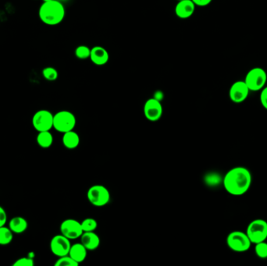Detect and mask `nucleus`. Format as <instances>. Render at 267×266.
<instances>
[{
    "label": "nucleus",
    "instance_id": "obj_18",
    "mask_svg": "<svg viewBox=\"0 0 267 266\" xmlns=\"http://www.w3.org/2000/svg\"><path fill=\"white\" fill-rule=\"evenodd\" d=\"M28 222L25 218L15 216L10 221L9 228L14 233H22L28 229Z\"/></svg>",
    "mask_w": 267,
    "mask_h": 266
},
{
    "label": "nucleus",
    "instance_id": "obj_14",
    "mask_svg": "<svg viewBox=\"0 0 267 266\" xmlns=\"http://www.w3.org/2000/svg\"><path fill=\"white\" fill-rule=\"evenodd\" d=\"M90 59L97 66H103L109 61V55L103 47L95 46L91 48Z\"/></svg>",
    "mask_w": 267,
    "mask_h": 266
},
{
    "label": "nucleus",
    "instance_id": "obj_30",
    "mask_svg": "<svg viewBox=\"0 0 267 266\" xmlns=\"http://www.w3.org/2000/svg\"><path fill=\"white\" fill-rule=\"evenodd\" d=\"M191 1L198 7H207L211 4L213 0H191Z\"/></svg>",
    "mask_w": 267,
    "mask_h": 266
},
{
    "label": "nucleus",
    "instance_id": "obj_17",
    "mask_svg": "<svg viewBox=\"0 0 267 266\" xmlns=\"http://www.w3.org/2000/svg\"><path fill=\"white\" fill-rule=\"evenodd\" d=\"M80 137L74 130L66 132L62 135V145L68 149H76L80 145Z\"/></svg>",
    "mask_w": 267,
    "mask_h": 266
},
{
    "label": "nucleus",
    "instance_id": "obj_31",
    "mask_svg": "<svg viewBox=\"0 0 267 266\" xmlns=\"http://www.w3.org/2000/svg\"><path fill=\"white\" fill-rule=\"evenodd\" d=\"M49 1H52V0H43V2H49Z\"/></svg>",
    "mask_w": 267,
    "mask_h": 266
},
{
    "label": "nucleus",
    "instance_id": "obj_32",
    "mask_svg": "<svg viewBox=\"0 0 267 266\" xmlns=\"http://www.w3.org/2000/svg\"><path fill=\"white\" fill-rule=\"evenodd\" d=\"M177 1H182V0H177Z\"/></svg>",
    "mask_w": 267,
    "mask_h": 266
},
{
    "label": "nucleus",
    "instance_id": "obj_15",
    "mask_svg": "<svg viewBox=\"0 0 267 266\" xmlns=\"http://www.w3.org/2000/svg\"><path fill=\"white\" fill-rule=\"evenodd\" d=\"M80 238L81 243L87 248L88 251L96 250L100 245V238L95 231L84 232Z\"/></svg>",
    "mask_w": 267,
    "mask_h": 266
},
{
    "label": "nucleus",
    "instance_id": "obj_7",
    "mask_svg": "<svg viewBox=\"0 0 267 266\" xmlns=\"http://www.w3.org/2000/svg\"><path fill=\"white\" fill-rule=\"evenodd\" d=\"M87 197L92 206L103 207L109 203L110 193L103 185H93L88 190Z\"/></svg>",
    "mask_w": 267,
    "mask_h": 266
},
{
    "label": "nucleus",
    "instance_id": "obj_8",
    "mask_svg": "<svg viewBox=\"0 0 267 266\" xmlns=\"http://www.w3.org/2000/svg\"><path fill=\"white\" fill-rule=\"evenodd\" d=\"M54 115L46 109L35 112L32 118V124L37 131H46L53 127Z\"/></svg>",
    "mask_w": 267,
    "mask_h": 266
},
{
    "label": "nucleus",
    "instance_id": "obj_25",
    "mask_svg": "<svg viewBox=\"0 0 267 266\" xmlns=\"http://www.w3.org/2000/svg\"><path fill=\"white\" fill-rule=\"evenodd\" d=\"M42 75H43L45 79L49 82H54L58 78V72L55 68L48 66V68H44L42 71Z\"/></svg>",
    "mask_w": 267,
    "mask_h": 266
},
{
    "label": "nucleus",
    "instance_id": "obj_24",
    "mask_svg": "<svg viewBox=\"0 0 267 266\" xmlns=\"http://www.w3.org/2000/svg\"><path fill=\"white\" fill-rule=\"evenodd\" d=\"M78 264H79L75 261L69 254L59 257L55 263L56 266H78Z\"/></svg>",
    "mask_w": 267,
    "mask_h": 266
},
{
    "label": "nucleus",
    "instance_id": "obj_2",
    "mask_svg": "<svg viewBox=\"0 0 267 266\" xmlns=\"http://www.w3.org/2000/svg\"><path fill=\"white\" fill-rule=\"evenodd\" d=\"M38 15L44 24L54 26L60 24L64 19L65 8L60 2L56 0L43 2L39 8Z\"/></svg>",
    "mask_w": 267,
    "mask_h": 266
},
{
    "label": "nucleus",
    "instance_id": "obj_11",
    "mask_svg": "<svg viewBox=\"0 0 267 266\" xmlns=\"http://www.w3.org/2000/svg\"><path fill=\"white\" fill-rule=\"evenodd\" d=\"M144 115L148 120L156 122L163 116V106L159 99L156 98L148 99L145 103Z\"/></svg>",
    "mask_w": 267,
    "mask_h": 266
},
{
    "label": "nucleus",
    "instance_id": "obj_6",
    "mask_svg": "<svg viewBox=\"0 0 267 266\" xmlns=\"http://www.w3.org/2000/svg\"><path fill=\"white\" fill-rule=\"evenodd\" d=\"M245 233L252 244L265 241L267 239V222L262 219L252 220L248 225Z\"/></svg>",
    "mask_w": 267,
    "mask_h": 266
},
{
    "label": "nucleus",
    "instance_id": "obj_22",
    "mask_svg": "<svg viewBox=\"0 0 267 266\" xmlns=\"http://www.w3.org/2000/svg\"><path fill=\"white\" fill-rule=\"evenodd\" d=\"M75 55L76 57L80 59H87L90 58L91 48L86 45H79L75 49Z\"/></svg>",
    "mask_w": 267,
    "mask_h": 266
},
{
    "label": "nucleus",
    "instance_id": "obj_16",
    "mask_svg": "<svg viewBox=\"0 0 267 266\" xmlns=\"http://www.w3.org/2000/svg\"><path fill=\"white\" fill-rule=\"evenodd\" d=\"M88 250L82 243L72 244L70 249L69 255L78 264L83 262L87 257Z\"/></svg>",
    "mask_w": 267,
    "mask_h": 266
},
{
    "label": "nucleus",
    "instance_id": "obj_29",
    "mask_svg": "<svg viewBox=\"0 0 267 266\" xmlns=\"http://www.w3.org/2000/svg\"><path fill=\"white\" fill-rule=\"evenodd\" d=\"M7 221V214L5 209L0 206V227L5 226Z\"/></svg>",
    "mask_w": 267,
    "mask_h": 266
},
{
    "label": "nucleus",
    "instance_id": "obj_1",
    "mask_svg": "<svg viewBox=\"0 0 267 266\" xmlns=\"http://www.w3.org/2000/svg\"><path fill=\"white\" fill-rule=\"evenodd\" d=\"M222 183L226 191L231 195H244L252 186V173L246 167L236 166L227 171Z\"/></svg>",
    "mask_w": 267,
    "mask_h": 266
},
{
    "label": "nucleus",
    "instance_id": "obj_10",
    "mask_svg": "<svg viewBox=\"0 0 267 266\" xmlns=\"http://www.w3.org/2000/svg\"><path fill=\"white\" fill-rule=\"evenodd\" d=\"M72 247L71 240L66 238L62 234L54 236L50 242V249L54 255L58 257L69 254L70 249Z\"/></svg>",
    "mask_w": 267,
    "mask_h": 266
},
{
    "label": "nucleus",
    "instance_id": "obj_26",
    "mask_svg": "<svg viewBox=\"0 0 267 266\" xmlns=\"http://www.w3.org/2000/svg\"><path fill=\"white\" fill-rule=\"evenodd\" d=\"M223 181V179L221 178L220 175L217 173H210L208 174L206 177V182L207 184L211 185V186H216L217 183H220V182Z\"/></svg>",
    "mask_w": 267,
    "mask_h": 266
},
{
    "label": "nucleus",
    "instance_id": "obj_9",
    "mask_svg": "<svg viewBox=\"0 0 267 266\" xmlns=\"http://www.w3.org/2000/svg\"><path fill=\"white\" fill-rule=\"evenodd\" d=\"M60 232L61 234L69 240L80 238L84 233L80 222L74 219H68L62 221L60 225Z\"/></svg>",
    "mask_w": 267,
    "mask_h": 266
},
{
    "label": "nucleus",
    "instance_id": "obj_28",
    "mask_svg": "<svg viewBox=\"0 0 267 266\" xmlns=\"http://www.w3.org/2000/svg\"><path fill=\"white\" fill-rule=\"evenodd\" d=\"M260 102L262 107L267 110V86L264 87L261 90L260 93Z\"/></svg>",
    "mask_w": 267,
    "mask_h": 266
},
{
    "label": "nucleus",
    "instance_id": "obj_20",
    "mask_svg": "<svg viewBox=\"0 0 267 266\" xmlns=\"http://www.w3.org/2000/svg\"><path fill=\"white\" fill-rule=\"evenodd\" d=\"M13 232L9 227H0V245H7L11 244L14 239Z\"/></svg>",
    "mask_w": 267,
    "mask_h": 266
},
{
    "label": "nucleus",
    "instance_id": "obj_4",
    "mask_svg": "<svg viewBox=\"0 0 267 266\" xmlns=\"http://www.w3.org/2000/svg\"><path fill=\"white\" fill-rule=\"evenodd\" d=\"M244 82L246 84L250 92L261 91L266 84V72L265 70L261 68H252L247 73Z\"/></svg>",
    "mask_w": 267,
    "mask_h": 266
},
{
    "label": "nucleus",
    "instance_id": "obj_19",
    "mask_svg": "<svg viewBox=\"0 0 267 266\" xmlns=\"http://www.w3.org/2000/svg\"><path fill=\"white\" fill-rule=\"evenodd\" d=\"M36 141L38 145L42 149H49L53 143V137L50 130L38 132Z\"/></svg>",
    "mask_w": 267,
    "mask_h": 266
},
{
    "label": "nucleus",
    "instance_id": "obj_23",
    "mask_svg": "<svg viewBox=\"0 0 267 266\" xmlns=\"http://www.w3.org/2000/svg\"><path fill=\"white\" fill-rule=\"evenodd\" d=\"M255 253L261 259L267 258V242L265 240L255 244Z\"/></svg>",
    "mask_w": 267,
    "mask_h": 266
},
{
    "label": "nucleus",
    "instance_id": "obj_13",
    "mask_svg": "<svg viewBox=\"0 0 267 266\" xmlns=\"http://www.w3.org/2000/svg\"><path fill=\"white\" fill-rule=\"evenodd\" d=\"M195 4L191 0L178 1L175 7V14L180 19L191 18L195 11Z\"/></svg>",
    "mask_w": 267,
    "mask_h": 266
},
{
    "label": "nucleus",
    "instance_id": "obj_21",
    "mask_svg": "<svg viewBox=\"0 0 267 266\" xmlns=\"http://www.w3.org/2000/svg\"><path fill=\"white\" fill-rule=\"evenodd\" d=\"M81 224L84 232L96 231L98 227V222L93 218H86Z\"/></svg>",
    "mask_w": 267,
    "mask_h": 266
},
{
    "label": "nucleus",
    "instance_id": "obj_27",
    "mask_svg": "<svg viewBox=\"0 0 267 266\" xmlns=\"http://www.w3.org/2000/svg\"><path fill=\"white\" fill-rule=\"evenodd\" d=\"M35 264L33 258L31 257H24L16 260L15 262L13 264L14 266H33Z\"/></svg>",
    "mask_w": 267,
    "mask_h": 266
},
{
    "label": "nucleus",
    "instance_id": "obj_5",
    "mask_svg": "<svg viewBox=\"0 0 267 266\" xmlns=\"http://www.w3.org/2000/svg\"><path fill=\"white\" fill-rule=\"evenodd\" d=\"M76 123V117L70 111H59L54 115L53 128L60 133L64 134L73 130Z\"/></svg>",
    "mask_w": 267,
    "mask_h": 266
},
{
    "label": "nucleus",
    "instance_id": "obj_3",
    "mask_svg": "<svg viewBox=\"0 0 267 266\" xmlns=\"http://www.w3.org/2000/svg\"><path fill=\"white\" fill-rule=\"evenodd\" d=\"M227 244L234 252L242 253L248 251L252 244L246 233L235 230L227 235Z\"/></svg>",
    "mask_w": 267,
    "mask_h": 266
},
{
    "label": "nucleus",
    "instance_id": "obj_12",
    "mask_svg": "<svg viewBox=\"0 0 267 266\" xmlns=\"http://www.w3.org/2000/svg\"><path fill=\"white\" fill-rule=\"evenodd\" d=\"M250 90L244 81L234 82L229 90L230 99L234 103L239 104L245 102L248 99Z\"/></svg>",
    "mask_w": 267,
    "mask_h": 266
}]
</instances>
